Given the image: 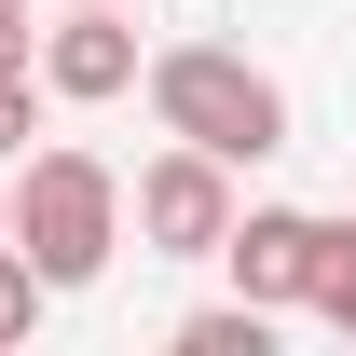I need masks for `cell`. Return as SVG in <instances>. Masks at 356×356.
Here are the masks:
<instances>
[{
	"mask_svg": "<svg viewBox=\"0 0 356 356\" xmlns=\"http://www.w3.org/2000/svg\"><path fill=\"white\" fill-rule=\"evenodd\" d=\"M137 96H151V124H165V137L220 151L233 178L288 151V83H274L261 55H233V42H165L151 69H137Z\"/></svg>",
	"mask_w": 356,
	"mask_h": 356,
	"instance_id": "1",
	"label": "cell"
},
{
	"mask_svg": "<svg viewBox=\"0 0 356 356\" xmlns=\"http://www.w3.org/2000/svg\"><path fill=\"white\" fill-rule=\"evenodd\" d=\"M14 247H28L55 288H96V274L124 261V178L96 165L83 137H42V151L14 165Z\"/></svg>",
	"mask_w": 356,
	"mask_h": 356,
	"instance_id": "2",
	"label": "cell"
},
{
	"mask_svg": "<svg viewBox=\"0 0 356 356\" xmlns=\"http://www.w3.org/2000/svg\"><path fill=\"white\" fill-rule=\"evenodd\" d=\"M233 220H247V192H233V165L192 151V137H165V151L124 178V233L151 247V261H220Z\"/></svg>",
	"mask_w": 356,
	"mask_h": 356,
	"instance_id": "3",
	"label": "cell"
},
{
	"mask_svg": "<svg viewBox=\"0 0 356 356\" xmlns=\"http://www.w3.org/2000/svg\"><path fill=\"white\" fill-rule=\"evenodd\" d=\"M329 247H343V220H315V206H247L233 247H220V274H233V302H261V315H315Z\"/></svg>",
	"mask_w": 356,
	"mask_h": 356,
	"instance_id": "4",
	"label": "cell"
},
{
	"mask_svg": "<svg viewBox=\"0 0 356 356\" xmlns=\"http://www.w3.org/2000/svg\"><path fill=\"white\" fill-rule=\"evenodd\" d=\"M137 69H151L137 0H55V28H42V83H55V110H110V96H137Z\"/></svg>",
	"mask_w": 356,
	"mask_h": 356,
	"instance_id": "5",
	"label": "cell"
},
{
	"mask_svg": "<svg viewBox=\"0 0 356 356\" xmlns=\"http://www.w3.org/2000/svg\"><path fill=\"white\" fill-rule=\"evenodd\" d=\"M165 343H178V356H274V315H261V302H192Z\"/></svg>",
	"mask_w": 356,
	"mask_h": 356,
	"instance_id": "6",
	"label": "cell"
},
{
	"mask_svg": "<svg viewBox=\"0 0 356 356\" xmlns=\"http://www.w3.org/2000/svg\"><path fill=\"white\" fill-rule=\"evenodd\" d=\"M55 83H42V55H0V165H28V137H42Z\"/></svg>",
	"mask_w": 356,
	"mask_h": 356,
	"instance_id": "7",
	"label": "cell"
},
{
	"mask_svg": "<svg viewBox=\"0 0 356 356\" xmlns=\"http://www.w3.org/2000/svg\"><path fill=\"white\" fill-rule=\"evenodd\" d=\"M42 302H55V274L28 261L14 233H0V356H14V343H28V329H42Z\"/></svg>",
	"mask_w": 356,
	"mask_h": 356,
	"instance_id": "8",
	"label": "cell"
},
{
	"mask_svg": "<svg viewBox=\"0 0 356 356\" xmlns=\"http://www.w3.org/2000/svg\"><path fill=\"white\" fill-rule=\"evenodd\" d=\"M315 315L356 343V220H343V247H329V274H315Z\"/></svg>",
	"mask_w": 356,
	"mask_h": 356,
	"instance_id": "9",
	"label": "cell"
},
{
	"mask_svg": "<svg viewBox=\"0 0 356 356\" xmlns=\"http://www.w3.org/2000/svg\"><path fill=\"white\" fill-rule=\"evenodd\" d=\"M42 0H0V55H42V28H28Z\"/></svg>",
	"mask_w": 356,
	"mask_h": 356,
	"instance_id": "10",
	"label": "cell"
},
{
	"mask_svg": "<svg viewBox=\"0 0 356 356\" xmlns=\"http://www.w3.org/2000/svg\"><path fill=\"white\" fill-rule=\"evenodd\" d=\"M0 233H14V165H0Z\"/></svg>",
	"mask_w": 356,
	"mask_h": 356,
	"instance_id": "11",
	"label": "cell"
}]
</instances>
